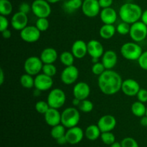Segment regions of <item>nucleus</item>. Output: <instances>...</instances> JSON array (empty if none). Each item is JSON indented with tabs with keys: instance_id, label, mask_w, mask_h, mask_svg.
<instances>
[{
	"instance_id": "obj_3",
	"label": "nucleus",
	"mask_w": 147,
	"mask_h": 147,
	"mask_svg": "<svg viewBox=\"0 0 147 147\" xmlns=\"http://www.w3.org/2000/svg\"><path fill=\"white\" fill-rule=\"evenodd\" d=\"M142 53L143 50L142 47L136 42H128L121 47V54L123 58L128 60H138Z\"/></svg>"
},
{
	"instance_id": "obj_24",
	"label": "nucleus",
	"mask_w": 147,
	"mask_h": 147,
	"mask_svg": "<svg viewBox=\"0 0 147 147\" xmlns=\"http://www.w3.org/2000/svg\"><path fill=\"white\" fill-rule=\"evenodd\" d=\"M116 32V27L113 24H103L100 28L99 34L100 37L104 40H109L114 36Z\"/></svg>"
},
{
	"instance_id": "obj_7",
	"label": "nucleus",
	"mask_w": 147,
	"mask_h": 147,
	"mask_svg": "<svg viewBox=\"0 0 147 147\" xmlns=\"http://www.w3.org/2000/svg\"><path fill=\"white\" fill-rule=\"evenodd\" d=\"M43 65L42 60L40 57L37 56H30L26 59L24 63V70L26 73L32 76H36L40 74L42 70Z\"/></svg>"
},
{
	"instance_id": "obj_44",
	"label": "nucleus",
	"mask_w": 147,
	"mask_h": 147,
	"mask_svg": "<svg viewBox=\"0 0 147 147\" xmlns=\"http://www.w3.org/2000/svg\"><path fill=\"white\" fill-rule=\"evenodd\" d=\"M99 4L102 9L111 7L113 4V0H98Z\"/></svg>"
},
{
	"instance_id": "obj_32",
	"label": "nucleus",
	"mask_w": 147,
	"mask_h": 147,
	"mask_svg": "<svg viewBox=\"0 0 147 147\" xmlns=\"http://www.w3.org/2000/svg\"><path fill=\"white\" fill-rule=\"evenodd\" d=\"M100 139L102 142L106 145H111L116 142V136L111 131L102 132Z\"/></svg>"
},
{
	"instance_id": "obj_21",
	"label": "nucleus",
	"mask_w": 147,
	"mask_h": 147,
	"mask_svg": "<svg viewBox=\"0 0 147 147\" xmlns=\"http://www.w3.org/2000/svg\"><path fill=\"white\" fill-rule=\"evenodd\" d=\"M117 12L111 7L100 10V19L103 24H113L117 20Z\"/></svg>"
},
{
	"instance_id": "obj_36",
	"label": "nucleus",
	"mask_w": 147,
	"mask_h": 147,
	"mask_svg": "<svg viewBox=\"0 0 147 147\" xmlns=\"http://www.w3.org/2000/svg\"><path fill=\"white\" fill-rule=\"evenodd\" d=\"M131 29V24L127 22L122 21L119 23L116 27V32L121 35H126L129 34Z\"/></svg>"
},
{
	"instance_id": "obj_55",
	"label": "nucleus",
	"mask_w": 147,
	"mask_h": 147,
	"mask_svg": "<svg viewBox=\"0 0 147 147\" xmlns=\"http://www.w3.org/2000/svg\"><path fill=\"white\" fill-rule=\"evenodd\" d=\"M82 1H85V0H82Z\"/></svg>"
},
{
	"instance_id": "obj_33",
	"label": "nucleus",
	"mask_w": 147,
	"mask_h": 147,
	"mask_svg": "<svg viewBox=\"0 0 147 147\" xmlns=\"http://www.w3.org/2000/svg\"><path fill=\"white\" fill-rule=\"evenodd\" d=\"M42 73L50 77L53 78L57 73V67L55 65L54 63H49V64H44L42 67Z\"/></svg>"
},
{
	"instance_id": "obj_30",
	"label": "nucleus",
	"mask_w": 147,
	"mask_h": 147,
	"mask_svg": "<svg viewBox=\"0 0 147 147\" xmlns=\"http://www.w3.org/2000/svg\"><path fill=\"white\" fill-rule=\"evenodd\" d=\"M13 10L12 4L9 0H0V14L3 16H9Z\"/></svg>"
},
{
	"instance_id": "obj_39",
	"label": "nucleus",
	"mask_w": 147,
	"mask_h": 147,
	"mask_svg": "<svg viewBox=\"0 0 147 147\" xmlns=\"http://www.w3.org/2000/svg\"><path fill=\"white\" fill-rule=\"evenodd\" d=\"M122 147H139L138 142L134 138L126 137L121 142Z\"/></svg>"
},
{
	"instance_id": "obj_31",
	"label": "nucleus",
	"mask_w": 147,
	"mask_h": 147,
	"mask_svg": "<svg viewBox=\"0 0 147 147\" xmlns=\"http://www.w3.org/2000/svg\"><path fill=\"white\" fill-rule=\"evenodd\" d=\"M66 133L65 127L63 124H58L57 126H55L52 127L51 131H50V135L52 137L55 139H57L61 136H65Z\"/></svg>"
},
{
	"instance_id": "obj_9",
	"label": "nucleus",
	"mask_w": 147,
	"mask_h": 147,
	"mask_svg": "<svg viewBox=\"0 0 147 147\" xmlns=\"http://www.w3.org/2000/svg\"><path fill=\"white\" fill-rule=\"evenodd\" d=\"M20 37L27 43H34L38 41L41 36V32L36 26L27 25L20 31Z\"/></svg>"
},
{
	"instance_id": "obj_35",
	"label": "nucleus",
	"mask_w": 147,
	"mask_h": 147,
	"mask_svg": "<svg viewBox=\"0 0 147 147\" xmlns=\"http://www.w3.org/2000/svg\"><path fill=\"white\" fill-rule=\"evenodd\" d=\"M35 26L40 32H45L50 27V22L47 18H37Z\"/></svg>"
},
{
	"instance_id": "obj_22",
	"label": "nucleus",
	"mask_w": 147,
	"mask_h": 147,
	"mask_svg": "<svg viewBox=\"0 0 147 147\" xmlns=\"http://www.w3.org/2000/svg\"><path fill=\"white\" fill-rule=\"evenodd\" d=\"M101 60L106 70H113V67L117 64V54L112 50L105 51L101 57Z\"/></svg>"
},
{
	"instance_id": "obj_46",
	"label": "nucleus",
	"mask_w": 147,
	"mask_h": 147,
	"mask_svg": "<svg viewBox=\"0 0 147 147\" xmlns=\"http://www.w3.org/2000/svg\"><path fill=\"white\" fill-rule=\"evenodd\" d=\"M1 34H2V37H4V39H7V40L10 39L11 37V31H10L9 30H8V29L6 30H4V31L1 32Z\"/></svg>"
},
{
	"instance_id": "obj_10",
	"label": "nucleus",
	"mask_w": 147,
	"mask_h": 147,
	"mask_svg": "<svg viewBox=\"0 0 147 147\" xmlns=\"http://www.w3.org/2000/svg\"><path fill=\"white\" fill-rule=\"evenodd\" d=\"M100 8L98 0H85L83 1L81 9L85 16L93 18L100 14Z\"/></svg>"
},
{
	"instance_id": "obj_5",
	"label": "nucleus",
	"mask_w": 147,
	"mask_h": 147,
	"mask_svg": "<svg viewBox=\"0 0 147 147\" xmlns=\"http://www.w3.org/2000/svg\"><path fill=\"white\" fill-rule=\"evenodd\" d=\"M47 101L50 108L59 109L65 103L66 95L62 89L54 88L49 93Z\"/></svg>"
},
{
	"instance_id": "obj_25",
	"label": "nucleus",
	"mask_w": 147,
	"mask_h": 147,
	"mask_svg": "<svg viewBox=\"0 0 147 147\" xmlns=\"http://www.w3.org/2000/svg\"><path fill=\"white\" fill-rule=\"evenodd\" d=\"M101 133V131L100 130L98 125L91 124L86 128L85 131V136L88 140L96 141L100 137Z\"/></svg>"
},
{
	"instance_id": "obj_17",
	"label": "nucleus",
	"mask_w": 147,
	"mask_h": 147,
	"mask_svg": "<svg viewBox=\"0 0 147 147\" xmlns=\"http://www.w3.org/2000/svg\"><path fill=\"white\" fill-rule=\"evenodd\" d=\"M28 24V17L27 14L19 11L14 14L11 19V24L13 29L17 31H21Z\"/></svg>"
},
{
	"instance_id": "obj_16",
	"label": "nucleus",
	"mask_w": 147,
	"mask_h": 147,
	"mask_svg": "<svg viewBox=\"0 0 147 147\" xmlns=\"http://www.w3.org/2000/svg\"><path fill=\"white\" fill-rule=\"evenodd\" d=\"M73 94L74 98H76L80 100L88 99L90 94V86L86 82H78L73 87Z\"/></svg>"
},
{
	"instance_id": "obj_4",
	"label": "nucleus",
	"mask_w": 147,
	"mask_h": 147,
	"mask_svg": "<svg viewBox=\"0 0 147 147\" xmlns=\"http://www.w3.org/2000/svg\"><path fill=\"white\" fill-rule=\"evenodd\" d=\"M80 120V113L75 107L67 108L61 113V124L67 129L78 126Z\"/></svg>"
},
{
	"instance_id": "obj_23",
	"label": "nucleus",
	"mask_w": 147,
	"mask_h": 147,
	"mask_svg": "<svg viewBox=\"0 0 147 147\" xmlns=\"http://www.w3.org/2000/svg\"><path fill=\"white\" fill-rule=\"evenodd\" d=\"M40 59L44 64L55 63L58 57L57 50L53 47L45 48L40 54Z\"/></svg>"
},
{
	"instance_id": "obj_51",
	"label": "nucleus",
	"mask_w": 147,
	"mask_h": 147,
	"mask_svg": "<svg viewBox=\"0 0 147 147\" xmlns=\"http://www.w3.org/2000/svg\"><path fill=\"white\" fill-rule=\"evenodd\" d=\"M110 147H122L121 144L119 143V142H115L114 143L112 144L111 145H110Z\"/></svg>"
},
{
	"instance_id": "obj_18",
	"label": "nucleus",
	"mask_w": 147,
	"mask_h": 147,
	"mask_svg": "<svg viewBox=\"0 0 147 147\" xmlns=\"http://www.w3.org/2000/svg\"><path fill=\"white\" fill-rule=\"evenodd\" d=\"M88 45V54L92 57L100 58L102 57L103 53H105L104 47L100 42L97 40H91L87 43Z\"/></svg>"
},
{
	"instance_id": "obj_48",
	"label": "nucleus",
	"mask_w": 147,
	"mask_h": 147,
	"mask_svg": "<svg viewBox=\"0 0 147 147\" xmlns=\"http://www.w3.org/2000/svg\"><path fill=\"white\" fill-rule=\"evenodd\" d=\"M140 124L144 127H147V116H144L140 119Z\"/></svg>"
},
{
	"instance_id": "obj_19",
	"label": "nucleus",
	"mask_w": 147,
	"mask_h": 147,
	"mask_svg": "<svg viewBox=\"0 0 147 147\" xmlns=\"http://www.w3.org/2000/svg\"><path fill=\"white\" fill-rule=\"evenodd\" d=\"M71 52L77 59L84 58L88 54V45L82 40H78L73 42L71 47Z\"/></svg>"
},
{
	"instance_id": "obj_11",
	"label": "nucleus",
	"mask_w": 147,
	"mask_h": 147,
	"mask_svg": "<svg viewBox=\"0 0 147 147\" xmlns=\"http://www.w3.org/2000/svg\"><path fill=\"white\" fill-rule=\"evenodd\" d=\"M79 77V70L75 65L65 67L60 74V80L64 84L72 85L76 83Z\"/></svg>"
},
{
	"instance_id": "obj_8",
	"label": "nucleus",
	"mask_w": 147,
	"mask_h": 147,
	"mask_svg": "<svg viewBox=\"0 0 147 147\" xmlns=\"http://www.w3.org/2000/svg\"><path fill=\"white\" fill-rule=\"evenodd\" d=\"M129 36L136 42L144 41L147 37V25L142 21H138L131 24Z\"/></svg>"
},
{
	"instance_id": "obj_27",
	"label": "nucleus",
	"mask_w": 147,
	"mask_h": 147,
	"mask_svg": "<svg viewBox=\"0 0 147 147\" xmlns=\"http://www.w3.org/2000/svg\"><path fill=\"white\" fill-rule=\"evenodd\" d=\"M83 5L82 0H67L64 4V9L67 12L72 13L81 8Z\"/></svg>"
},
{
	"instance_id": "obj_26",
	"label": "nucleus",
	"mask_w": 147,
	"mask_h": 147,
	"mask_svg": "<svg viewBox=\"0 0 147 147\" xmlns=\"http://www.w3.org/2000/svg\"><path fill=\"white\" fill-rule=\"evenodd\" d=\"M132 113L135 116L139 118H142V116L146 115V106L144 103L141 101H136L132 103L131 107Z\"/></svg>"
},
{
	"instance_id": "obj_1",
	"label": "nucleus",
	"mask_w": 147,
	"mask_h": 147,
	"mask_svg": "<svg viewBox=\"0 0 147 147\" xmlns=\"http://www.w3.org/2000/svg\"><path fill=\"white\" fill-rule=\"evenodd\" d=\"M122 83L121 76L113 70H106L98 79L99 89L106 96H113L119 93L121 90Z\"/></svg>"
},
{
	"instance_id": "obj_20",
	"label": "nucleus",
	"mask_w": 147,
	"mask_h": 147,
	"mask_svg": "<svg viewBox=\"0 0 147 147\" xmlns=\"http://www.w3.org/2000/svg\"><path fill=\"white\" fill-rule=\"evenodd\" d=\"M44 116L46 123L51 127L61 123V113L58 109L50 108Z\"/></svg>"
},
{
	"instance_id": "obj_34",
	"label": "nucleus",
	"mask_w": 147,
	"mask_h": 147,
	"mask_svg": "<svg viewBox=\"0 0 147 147\" xmlns=\"http://www.w3.org/2000/svg\"><path fill=\"white\" fill-rule=\"evenodd\" d=\"M78 109L80 111L83 113H90L93 109V103L88 99H85V100H81Z\"/></svg>"
},
{
	"instance_id": "obj_13",
	"label": "nucleus",
	"mask_w": 147,
	"mask_h": 147,
	"mask_svg": "<svg viewBox=\"0 0 147 147\" xmlns=\"http://www.w3.org/2000/svg\"><path fill=\"white\" fill-rule=\"evenodd\" d=\"M84 135L85 133L83 129L78 126L70 128L68 130L66 131L65 133L67 144H70L71 145L78 144L80 143L83 140Z\"/></svg>"
},
{
	"instance_id": "obj_6",
	"label": "nucleus",
	"mask_w": 147,
	"mask_h": 147,
	"mask_svg": "<svg viewBox=\"0 0 147 147\" xmlns=\"http://www.w3.org/2000/svg\"><path fill=\"white\" fill-rule=\"evenodd\" d=\"M31 7L32 11L37 18H47L51 14V6L46 0H34Z\"/></svg>"
},
{
	"instance_id": "obj_45",
	"label": "nucleus",
	"mask_w": 147,
	"mask_h": 147,
	"mask_svg": "<svg viewBox=\"0 0 147 147\" xmlns=\"http://www.w3.org/2000/svg\"><path fill=\"white\" fill-rule=\"evenodd\" d=\"M56 142H57V143L60 145H65L66 144H67V139H66L65 135L58 138L57 139H56Z\"/></svg>"
},
{
	"instance_id": "obj_15",
	"label": "nucleus",
	"mask_w": 147,
	"mask_h": 147,
	"mask_svg": "<svg viewBox=\"0 0 147 147\" xmlns=\"http://www.w3.org/2000/svg\"><path fill=\"white\" fill-rule=\"evenodd\" d=\"M116 118L112 115L106 114L101 116L98 121V126L101 132L112 131L116 126Z\"/></svg>"
},
{
	"instance_id": "obj_28",
	"label": "nucleus",
	"mask_w": 147,
	"mask_h": 147,
	"mask_svg": "<svg viewBox=\"0 0 147 147\" xmlns=\"http://www.w3.org/2000/svg\"><path fill=\"white\" fill-rule=\"evenodd\" d=\"M59 57H60V60L62 64L64 65L65 67L73 65L75 58H76L72 52L69 51H65L62 53Z\"/></svg>"
},
{
	"instance_id": "obj_43",
	"label": "nucleus",
	"mask_w": 147,
	"mask_h": 147,
	"mask_svg": "<svg viewBox=\"0 0 147 147\" xmlns=\"http://www.w3.org/2000/svg\"><path fill=\"white\" fill-rule=\"evenodd\" d=\"M19 11L25 13V14H27L30 11H32V7L31 5H30V4H28V3L22 2L20 5V7H19Z\"/></svg>"
},
{
	"instance_id": "obj_50",
	"label": "nucleus",
	"mask_w": 147,
	"mask_h": 147,
	"mask_svg": "<svg viewBox=\"0 0 147 147\" xmlns=\"http://www.w3.org/2000/svg\"><path fill=\"white\" fill-rule=\"evenodd\" d=\"M80 102H81V100L76 98H74L73 101H72V103H73V105L75 106V107H78L79 105L80 104Z\"/></svg>"
},
{
	"instance_id": "obj_40",
	"label": "nucleus",
	"mask_w": 147,
	"mask_h": 147,
	"mask_svg": "<svg viewBox=\"0 0 147 147\" xmlns=\"http://www.w3.org/2000/svg\"><path fill=\"white\" fill-rule=\"evenodd\" d=\"M137 61L139 67L147 71V50L142 53V55L140 56Z\"/></svg>"
},
{
	"instance_id": "obj_37",
	"label": "nucleus",
	"mask_w": 147,
	"mask_h": 147,
	"mask_svg": "<svg viewBox=\"0 0 147 147\" xmlns=\"http://www.w3.org/2000/svg\"><path fill=\"white\" fill-rule=\"evenodd\" d=\"M50 108L47 101H45V100H39L35 104V110L41 114H45Z\"/></svg>"
},
{
	"instance_id": "obj_54",
	"label": "nucleus",
	"mask_w": 147,
	"mask_h": 147,
	"mask_svg": "<svg viewBox=\"0 0 147 147\" xmlns=\"http://www.w3.org/2000/svg\"><path fill=\"white\" fill-rule=\"evenodd\" d=\"M146 116H147V106H146Z\"/></svg>"
},
{
	"instance_id": "obj_2",
	"label": "nucleus",
	"mask_w": 147,
	"mask_h": 147,
	"mask_svg": "<svg viewBox=\"0 0 147 147\" xmlns=\"http://www.w3.org/2000/svg\"><path fill=\"white\" fill-rule=\"evenodd\" d=\"M142 7L134 3H125L119 9V15L123 22L132 24L139 21L142 18Z\"/></svg>"
},
{
	"instance_id": "obj_14",
	"label": "nucleus",
	"mask_w": 147,
	"mask_h": 147,
	"mask_svg": "<svg viewBox=\"0 0 147 147\" xmlns=\"http://www.w3.org/2000/svg\"><path fill=\"white\" fill-rule=\"evenodd\" d=\"M141 89L140 85L136 80L132 78H128L123 80L121 86V91L126 96L131 97L136 96L138 92Z\"/></svg>"
},
{
	"instance_id": "obj_42",
	"label": "nucleus",
	"mask_w": 147,
	"mask_h": 147,
	"mask_svg": "<svg viewBox=\"0 0 147 147\" xmlns=\"http://www.w3.org/2000/svg\"><path fill=\"white\" fill-rule=\"evenodd\" d=\"M9 25V22L8 19L6 17V16H0V31H1V32L7 30Z\"/></svg>"
},
{
	"instance_id": "obj_47",
	"label": "nucleus",
	"mask_w": 147,
	"mask_h": 147,
	"mask_svg": "<svg viewBox=\"0 0 147 147\" xmlns=\"http://www.w3.org/2000/svg\"><path fill=\"white\" fill-rule=\"evenodd\" d=\"M141 21L143 22L145 24L147 25V9H145L144 11H143V13H142V18H141Z\"/></svg>"
},
{
	"instance_id": "obj_12",
	"label": "nucleus",
	"mask_w": 147,
	"mask_h": 147,
	"mask_svg": "<svg viewBox=\"0 0 147 147\" xmlns=\"http://www.w3.org/2000/svg\"><path fill=\"white\" fill-rule=\"evenodd\" d=\"M53 86V78L44 74L40 73L34 78V88L43 92L52 88Z\"/></svg>"
},
{
	"instance_id": "obj_49",
	"label": "nucleus",
	"mask_w": 147,
	"mask_h": 147,
	"mask_svg": "<svg viewBox=\"0 0 147 147\" xmlns=\"http://www.w3.org/2000/svg\"><path fill=\"white\" fill-rule=\"evenodd\" d=\"M4 81V73L2 68H0V85H2Z\"/></svg>"
},
{
	"instance_id": "obj_29",
	"label": "nucleus",
	"mask_w": 147,
	"mask_h": 147,
	"mask_svg": "<svg viewBox=\"0 0 147 147\" xmlns=\"http://www.w3.org/2000/svg\"><path fill=\"white\" fill-rule=\"evenodd\" d=\"M20 84L24 88H32L34 87V78L30 74H23L20 77Z\"/></svg>"
},
{
	"instance_id": "obj_53",
	"label": "nucleus",
	"mask_w": 147,
	"mask_h": 147,
	"mask_svg": "<svg viewBox=\"0 0 147 147\" xmlns=\"http://www.w3.org/2000/svg\"><path fill=\"white\" fill-rule=\"evenodd\" d=\"M98 60L99 58H96V57H92L91 58V60L92 62H93V63H96L98 62Z\"/></svg>"
},
{
	"instance_id": "obj_38",
	"label": "nucleus",
	"mask_w": 147,
	"mask_h": 147,
	"mask_svg": "<svg viewBox=\"0 0 147 147\" xmlns=\"http://www.w3.org/2000/svg\"><path fill=\"white\" fill-rule=\"evenodd\" d=\"M106 67L105 66L103 65V64L100 62H98L96 63H93V66L91 67V70H92V73L95 75V76H100L103 72L106 70Z\"/></svg>"
},
{
	"instance_id": "obj_41",
	"label": "nucleus",
	"mask_w": 147,
	"mask_h": 147,
	"mask_svg": "<svg viewBox=\"0 0 147 147\" xmlns=\"http://www.w3.org/2000/svg\"><path fill=\"white\" fill-rule=\"evenodd\" d=\"M136 98H137L139 101L142 102V103H147V90L145 88H141L139 91L138 92L137 95H136Z\"/></svg>"
},
{
	"instance_id": "obj_52",
	"label": "nucleus",
	"mask_w": 147,
	"mask_h": 147,
	"mask_svg": "<svg viewBox=\"0 0 147 147\" xmlns=\"http://www.w3.org/2000/svg\"><path fill=\"white\" fill-rule=\"evenodd\" d=\"M46 1H48L50 4H55V3L59 2V1H61V0H46Z\"/></svg>"
}]
</instances>
